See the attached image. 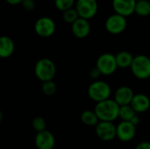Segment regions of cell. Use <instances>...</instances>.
<instances>
[{"label": "cell", "mask_w": 150, "mask_h": 149, "mask_svg": "<svg viewBox=\"0 0 150 149\" xmlns=\"http://www.w3.org/2000/svg\"><path fill=\"white\" fill-rule=\"evenodd\" d=\"M120 106L114 99H107L98 103L95 106V112L99 119V121L113 122L120 117Z\"/></svg>", "instance_id": "cell-1"}, {"label": "cell", "mask_w": 150, "mask_h": 149, "mask_svg": "<svg viewBox=\"0 0 150 149\" xmlns=\"http://www.w3.org/2000/svg\"><path fill=\"white\" fill-rule=\"evenodd\" d=\"M88 96L94 102L100 103L110 99L112 94L111 86L105 81L98 80L91 83L88 88Z\"/></svg>", "instance_id": "cell-2"}, {"label": "cell", "mask_w": 150, "mask_h": 149, "mask_svg": "<svg viewBox=\"0 0 150 149\" xmlns=\"http://www.w3.org/2000/svg\"><path fill=\"white\" fill-rule=\"evenodd\" d=\"M34 73L36 77L42 83L52 81L56 74L55 64L48 58H42L36 62Z\"/></svg>", "instance_id": "cell-3"}, {"label": "cell", "mask_w": 150, "mask_h": 149, "mask_svg": "<svg viewBox=\"0 0 150 149\" xmlns=\"http://www.w3.org/2000/svg\"><path fill=\"white\" fill-rule=\"evenodd\" d=\"M130 68L132 74L137 79H149L150 78V58L144 54H139L134 56Z\"/></svg>", "instance_id": "cell-4"}, {"label": "cell", "mask_w": 150, "mask_h": 149, "mask_svg": "<svg viewBox=\"0 0 150 149\" xmlns=\"http://www.w3.org/2000/svg\"><path fill=\"white\" fill-rule=\"evenodd\" d=\"M96 68L100 71L102 76L112 75L119 68L116 61V55L110 53L101 54L97 60Z\"/></svg>", "instance_id": "cell-5"}, {"label": "cell", "mask_w": 150, "mask_h": 149, "mask_svg": "<svg viewBox=\"0 0 150 149\" xmlns=\"http://www.w3.org/2000/svg\"><path fill=\"white\" fill-rule=\"evenodd\" d=\"M97 136L103 141H111L117 137V126L113 122L99 121L95 126Z\"/></svg>", "instance_id": "cell-6"}, {"label": "cell", "mask_w": 150, "mask_h": 149, "mask_svg": "<svg viewBox=\"0 0 150 149\" xmlns=\"http://www.w3.org/2000/svg\"><path fill=\"white\" fill-rule=\"evenodd\" d=\"M76 11L81 18L89 19L95 16L98 11V4L96 0H78L76 4Z\"/></svg>", "instance_id": "cell-7"}, {"label": "cell", "mask_w": 150, "mask_h": 149, "mask_svg": "<svg viewBox=\"0 0 150 149\" xmlns=\"http://www.w3.org/2000/svg\"><path fill=\"white\" fill-rule=\"evenodd\" d=\"M35 32L36 33L43 38L50 37L54 34L55 31V24L53 19L47 17H43L39 18L35 23Z\"/></svg>", "instance_id": "cell-8"}, {"label": "cell", "mask_w": 150, "mask_h": 149, "mask_svg": "<svg viewBox=\"0 0 150 149\" xmlns=\"http://www.w3.org/2000/svg\"><path fill=\"white\" fill-rule=\"evenodd\" d=\"M106 30L112 34H120L125 31L127 27V20L125 17L120 14L110 16L105 22Z\"/></svg>", "instance_id": "cell-9"}, {"label": "cell", "mask_w": 150, "mask_h": 149, "mask_svg": "<svg viewBox=\"0 0 150 149\" xmlns=\"http://www.w3.org/2000/svg\"><path fill=\"white\" fill-rule=\"evenodd\" d=\"M136 134V126L129 121H121L117 126V138L123 141H131Z\"/></svg>", "instance_id": "cell-10"}, {"label": "cell", "mask_w": 150, "mask_h": 149, "mask_svg": "<svg viewBox=\"0 0 150 149\" xmlns=\"http://www.w3.org/2000/svg\"><path fill=\"white\" fill-rule=\"evenodd\" d=\"M34 143L38 149H53L55 146V139L51 132L45 130L43 132L37 133Z\"/></svg>", "instance_id": "cell-11"}, {"label": "cell", "mask_w": 150, "mask_h": 149, "mask_svg": "<svg viewBox=\"0 0 150 149\" xmlns=\"http://www.w3.org/2000/svg\"><path fill=\"white\" fill-rule=\"evenodd\" d=\"M134 92L129 86L123 85L119 87L114 93V100L120 106L129 105L134 97Z\"/></svg>", "instance_id": "cell-12"}, {"label": "cell", "mask_w": 150, "mask_h": 149, "mask_svg": "<svg viewBox=\"0 0 150 149\" xmlns=\"http://www.w3.org/2000/svg\"><path fill=\"white\" fill-rule=\"evenodd\" d=\"M136 3V0H113L112 5L117 14L126 17L135 11Z\"/></svg>", "instance_id": "cell-13"}, {"label": "cell", "mask_w": 150, "mask_h": 149, "mask_svg": "<svg viewBox=\"0 0 150 149\" xmlns=\"http://www.w3.org/2000/svg\"><path fill=\"white\" fill-rule=\"evenodd\" d=\"M130 105L136 113H143L149 111L150 108V98L143 93L135 94Z\"/></svg>", "instance_id": "cell-14"}, {"label": "cell", "mask_w": 150, "mask_h": 149, "mask_svg": "<svg viewBox=\"0 0 150 149\" xmlns=\"http://www.w3.org/2000/svg\"><path fill=\"white\" fill-rule=\"evenodd\" d=\"M91 31V25L87 19L79 18L75 23L72 24V32L74 35L79 39H83L88 36Z\"/></svg>", "instance_id": "cell-15"}, {"label": "cell", "mask_w": 150, "mask_h": 149, "mask_svg": "<svg viewBox=\"0 0 150 149\" xmlns=\"http://www.w3.org/2000/svg\"><path fill=\"white\" fill-rule=\"evenodd\" d=\"M15 49L14 43L12 40L7 36H3L0 38V56L4 59L10 57Z\"/></svg>", "instance_id": "cell-16"}, {"label": "cell", "mask_w": 150, "mask_h": 149, "mask_svg": "<svg viewBox=\"0 0 150 149\" xmlns=\"http://www.w3.org/2000/svg\"><path fill=\"white\" fill-rule=\"evenodd\" d=\"M134 56L132 55L131 53L127 51H121L116 55V61L118 67L120 68H130L133 61H134Z\"/></svg>", "instance_id": "cell-17"}, {"label": "cell", "mask_w": 150, "mask_h": 149, "mask_svg": "<svg viewBox=\"0 0 150 149\" xmlns=\"http://www.w3.org/2000/svg\"><path fill=\"white\" fill-rule=\"evenodd\" d=\"M81 121L89 126H96L99 123V119L97 116L95 111L86 110L81 114Z\"/></svg>", "instance_id": "cell-18"}, {"label": "cell", "mask_w": 150, "mask_h": 149, "mask_svg": "<svg viewBox=\"0 0 150 149\" xmlns=\"http://www.w3.org/2000/svg\"><path fill=\"white\" fill-rule=\"evenodd\" d=\"M137 115V113L135 112V111L133 109V107L129 105H124V106H120V119H121V121H129L131 122V120Z\"/></svg>", "instance_id": "cell-19"}, {"label": "cell", "mask_w": 150, "mask_h": 149, "mask_svg": "<svg viewBox=\"0 0 150 149\" xmlns=\"http://www.w3.org/2000/svg\"><path fill=\"white\" fill-rule=\"evenodd\" d=\"M135 12L140 16H148L150 14V2L147 0L138 1L135 6Z\"/></svg>", "instance_id": "cell-20"}, {"label": "cell", "mask_w": 150, "mask_h": 149, "mask_svg": "<svg viewBox=\"0 0 150 149\" xmlns=\"http://www.w3.org/2000/svg\"><path fill=\"white\" fill-rule=\"evenodd\" d=\"M41 90H42V92L45 95L53 96V95L55 94V92L57 90V86H56V83L53 80L52 81H47V82H44L42 83Z\"/></svg>", "instance_id": "cell-21"}, {"label": "cell", "mask_w": 150, "mask_h": 149, "mask_svg": "<svg viewBox=\"0 0 150 149\" xmlns=\"http://www.w3.org/2000/svg\"><path fill=\"white\" fill-rule=\"evenodd\" d=\"M32 126L37 133L47 130V123L42 117H35L32 121Z\"/></svg>", "instance_id": "cell-22"}, {"label": "cell", "mask_w": 150, "mask_h": 149, "mask_svg": "<svg viewBox=\"0 0 150 149\" xmlns=\"http://www.w3.org/2000/svg\"><path fill=\"white\" fill-rule=\"evenodd\" d=\"M79 18V14L76 10L74 9H69L68 11H63V19L67 23H75L77 19Z\"/></svg>", "instance_id": "cell-23"}, {"label": "cell", "mask_w": 150, "mask_h": 149, "mask_svg": "<svg viewBox=\"0 0 150 149\" xmlns=\"http://www.w3.org/2000/svg\"><path fill=\"white\" fill-rule=\"evenodd\" d=\"M75 0H55V6L61 11H68L71 9Z\"/></svg>", "instance_id": "cell-24"}, {"label": "cell", "mask_w": 150, "mask_h": 149, "mask_svg": "<svg viewBox=\"0 0 150 149\" xmlns=\"http://www.w3.org/2000/svg\"><path fill=\"white\" fill-rule=\"evenodd\" d=\"M89 76L91 79H93L94 81H98V78L102 76V74L100 73V71L95 67L93 68H91L89 72Z\"/></svg>", "instance_id": "cell-25"}, {"label": "cell", "mask_w": 150, "mask_h": 149, "mask_svg": "<svg viewBox=\"0 0 150 149\" xmlns=\"http://www.w3.org/2000/svg\"><path fill=\"white\" fill-rule=\"evenodd\" d=\"M23 7L26 11H32L34 8V2L33 0H24L23 1Z\"/></svg>", "instance_id": "cell-26"}, {"label": "cell", "mask_w": 150, "mask_h": 149, "mask_svg": "<svg viewBox=\"0 0 150 149\" xmlns=\"http://www.w3.org/2000/svg\"><path fill=\"white\" fill-rule=\"evenodd\" d=\"M135 149H150V142L149 141H142L135 147Z\"/></svg>", "instance_id": "cell-27"}, {"label": "cell", "mask_w": 150, "mask_h": 149, "mask_svg": "<svg viewBox=\"0 0 150 149\" xmlns=\"http://www.w3.org/2000/svg\"><path fill=\"white\" fill-rule=\"evenodd\" d=\"M131 123H132V124H134L135 126H137L140 124V118H139V116H138V115H136V116H135V117L131 120Z\"/></svg>", "instance_id": "cell-28"}, {"label": "cell", "mask_w": 150, "mask_h": 149, "mask_svg": "<svg viewBox=\"0 0 150 149\" xmlns=\"http://www.w3.org/2000/svg\"><path fill=\"white\" fill-rule=\"evenodd\" d=\"M7 3H9L10 4H18L20 3H23L24 0H5Z\"/></svg>", "instance_id": "cell-29"}, {"label": "cell", "mask_w": 150, "mask_h": 149, "mask_svg": "<svg viewBox=\"0 0 150 149\" xmlns=\"http://www.w3.org/2000/svg\"><path fill=\"white\" fill-rule=\"evenodd\" d=\"M136 1H137V2H138V1H142V0H136Z\"/></svg>", "instance_id": "cell-30"}]
</instances>
